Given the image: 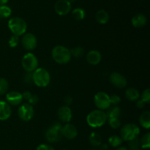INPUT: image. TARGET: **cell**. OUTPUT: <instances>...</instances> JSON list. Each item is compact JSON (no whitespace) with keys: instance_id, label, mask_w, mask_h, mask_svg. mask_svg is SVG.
I'll use <instances>...</instances> for the list:
<instances>
[{"instance_id":"obj_1","label":"cell","mask_w":150,"mask_h":150,"mask_svg":"<svg viewBox=\"0 0 150 150\" xmlns=\"http://www.w3.org/2000/svg\"><path fill=\"white\" fill-rule=\"evenodd\" d=\"M107 115L105 111L102 110H93L86 117V122L90 127H102L107 122Z\"/></svg>"},{"instance_id":"obj_2","label":"cell","mask_w":150,"mask_h":150,"mask_svg":"<svg viewBox=\"0 0 150 150\" xmlns=\"http://www.w3.org/2000/svg\"><path fill=\"white\" fill-rule=\"evenodd\" d=\"M51 56L54 61L59 64H65L71 59L70 50L63 45H56L53 48Z\"/></svg>"},{"instance_id":"obj_3","label":"cell","mask_w":150,"mask_h":150,"mask_svg":"<svg viewBox=\"0 0 150 150\" xmlns=\"http://www.w3.org/2000/svg\"><path fill=\"white\" fill-rule=\"evenodd\" d=\"M9 29L13 35L20 37L26 33L27 24L23 18L20 17H13L8 21Z\"/></svg>"},{"instance_id":"obj_4","label":"cell","mask_w":150,"mask_h":150,"mask_svg":"<svg viewBox=\"0 0 150 150\" xmlns=\"http://www.w3.org/2000/svg\"><path fill=\"white\" fill-rule=\"evenodd\" d=\"M33 83L39 87H46L51 81V76L47 70L42 67H38L32 73Z\"/></svg>"},{"instance_id":"obj_5","label":"cell","mask_w":150,"mask_h":150,"mask_svg":"<svg viewBox=\"0 0 150 150\" xmlns=\"http://www.w3.org/2000/svg\"><path fill=\"white\" fill-rule=\"evenodd\" d=\"M62 125L61 123L59 122H54L45 132V137L47 142L49 143H57L59 142L62 138Z\"/></svg>"},{"instance_id":"obj_6","label":"cell","mask_w":150,"mask_h":150,"mask_svg":"<svg viewBox=\"0 0 150 150\" xmlns=\"http://www.w3.org/2000/svg\"><path fill=\"white\" fill-rule=\"evenodd\" d=\"M120 133H121L120 137L123 141L130 142V141L138 138L139 133H140V129L136 124L128 123V124L125 125L122 127Z\"/></svg>"},{"instance_id":"obj_7","label":"cell","mask_w":150,"mask_h":150,"mask_svg":"<svg viewBox=\"0 0 150 150\" xmlns=\"http://www.w3.org/2000/svg\"><path fill=\"white\" fill-rule=\"evenodd\" d=\"M21 65L26 73H33L38 67V59L32 53H26L21 59Z\"/></svg>"},{"instance_id":"obj_8","label":"cell","mask_w":150,"mask_h":150,"mask_svg":"<svg viewBox=\"0 0 150 150\" xmlns=\"http://www.w3.org/2000/svg\"><path fill=\"white\" fill-rule=\"evenodd\" d=\"M95 106L99 110H107L111 107L110 96L104 92H99L95 94L94 97Z\"/></svg>"},{"instance_id":"obj_9","label":"cell","mask_w":150,"mask_h":150,"mask_svg":"<svg viewBox=\"0 0 150 150\" xmlns=\"http://www.w3.org/2000/svg\"><path fill=\"white\" fill-rule=\"evenodd\" d=\"M34 108L33 105L29 103H23L20 105L18 109V116L19 119L23 122L30 121L34 117Z\"/></svg>"},{"instance_id":"obj_10","label":"cell","mask_w":150,"mask_h":150,"mask_svg":"<svg viewBox=\"0 0 150 150\" xmlns=\"http://www.w3.org/2000/svg\"><path fill=\"white\" fill-rule=\"evenodd\" d=\"M21 43L24 49L26 51H33L38 45L37 38L32 33H25L22 35Z\"/></svg>"},{"instance_id":"obj_11","label":"cell","mask_w":150,"mask_h":150,"mask_svg":"<svg viewBox=\"0 0 150 150\" xmlns=\"http://www.w3.org/2000/svg\"><path fill=\"white\" fill-rule=\"evenodd\" d=\"M109 80L111 84L117 89H123L127 84L126 78L121 73H117V72H114L110 75Z\"/></svg>"},{"instance_id":"obj_12","label":"cell","mask_w":150,"mask_h":150,"mask_svg":"<svg viewBox=\"0 0 150 150\" xmlns=\"http://www.w3.org/2000/svg\"><path fill=\"white\" fill-rule=\"evenodd\" d=\"M71 2L68 0H58L55 3L54 10L59 16H66L71 10Z\"/></svg>"},{"instance_id":"obj_13","label":"cell","mask_w":150,"mask_h":150,"mask_svg":"<svg viewBox=\"0 0 150 150\" xmlns=\"http://www.w3.org/2000/svg\"><path fill=\"white\" fill-rule=\"evenodd\" d=\"M23 100L22 94L16 91H10L6 94V102L10 105H18Z\"/></svg>"},{"instance_id":"obj_14","label":"cell","mask_w":150,"mask_h":150,"mask_svg":"<svg viewBox=\"0 0 150 150\" xmlns=\"http://www.w3.org/2000/svg\"><path fill=\"white\" fill-rule=\"evenodd\" d=\"M57 115L60 121L64 123L70 122L73 117L71 109L67 105H62L60 107L57 112Z\"/></svg>"},{"instance_id":"obj_15","label":"cell","mask_w":150,"mask_h":150,"mask_svg":"<svg viewBox=\"0 0 150 150\" xmlns=\"http://www.w3.org/2000/svg\"><path fill=\"white\" fill-rule=\"evenodd\" d=\"M62 134L64 138L71 140L77 136L78 130L73 125L66 123L65 125H62Z\"/></svg>"},{"instance_id":"obj_16","label":"cell","mask_w":150,"mask_h":150,"mask_svg":"<svg viewBox=\"0 0 150 150\" xmlns=\"http://www.w3.org/2000/svg\"><path fill=\"white\" fill-rule=\"evenodd\" d=\"M12 114L11 106L6 101L0 100V120H8Z\"/></svg>"},{"instance_id":"obj_17","label":"cell","mask_w":150,"mask_h":150,"mask_svg":"<svg viewBox=\"0 0 150 150\" xmlns=\"http://www.w3.org/2000/svg\"><path fill=\"white\" fill-rule=\"evenodd\" d=\"M102 59V55L97 50L89 51L86 54V60L91 65H98Z\"/></svg>"},{"instance_id":"obj_18","label":"cell","mask_w":150,"mask_h":150,"mask_svg":"<svg viewBox=\"0 0 150 150\" xmlns=\"http://www.w3.org/2000/svg\"><path fill=\"white\" fill-rule=\"evenodd\" d=\"M131 23L135 28H142L146 26L147 23V18L144 15L139 13L133 16L131 20Z\"/></svg>"},{"instance_id":"obj_19","label":"cell","mask_w":150,"mask_h":150,"mask_svg":"<svg viewBox=\"0 0 150 150\" xmlns=\"http://www.w3.org/2000/svg\"><path fill=\"white\" fill-rule=\"evenodd\" d=\"M95 18L100 24H105L109 21V14L105 10H100L96 13Z\"/></svg>"},{"instance_id":"obj_20","label":"cell","mask_w":150,"mask_h":150,"mask_svg":"<svg viewBox=\"0 0 150 150\" xmlns=\"http://www.w3.org/2000/svg\"><path fill=\"white\" fill-rule=\"evenodd\" d=\"M125 97L130 101H136L140 98V92L136 88L130 87L126 89Z\"/></svg>"},{"instance_id":"obj_21","label":"cell","mask_w":150,"mask_h":150,"mask_svg":"<svg viewBox=\"0 0 150 150\" xmlns=\"http://www.w3.org/2000/svg\"><path fill=\"white\" fill-rule=\"evenodd\" d=\"M139 123L141 126L145 129L150 127V112L149 111H144L139 117Z\"/></svg>"},{"instance_id":"obj_22","label":"cell","mask_w":150,"mask_h":150,"mask_svg":"<svg viewBox=\"0 0 150 150\" xmlns=\"http://www.w3.org/2000/svg\"><path fill=\"white\" fill-rule=\"evenodd\" d=\"M89 142L92 146L99 147L102 144V137L98 132H92L89 136Z\"/></svg>"},{"instance_id":"obj_23","label":"cell","mask_w":150,"mask_h":150,"mask_svg":"<svg viewBox=\"0 0 150 150\" xmlns=\"http://www.w3.org/2000/svg\"><path fill=\"white\" fill-rule=\"evenodd\" d=\"M107 111L106 115L107 118H119L120 116L121 115V108L120 107L114 105L113 107H110L108 108Z\"/></svg>"},{"instance_id":"obj_24","label":"cell","mask_w":150,"mask_h":150,"mask_svg":"<svg viewBox=\"0 0 150 150\" xmlns=\"http://www.w3.org/2000/svg\"><path fill=\"white\" fill-rule=\"evenodd\" d=\"M122 142L123 140L122 139V138L120 136H117V135H113V136H110L109 139H108V144L112 147H119L122 144Z\"/></svg>"},{"instance_id":"obj_25","label":"cell","mask_w":150,"mask_h":150,"mask_svg":"<svg viewBox=\"0 0 150 150\" xmlns=\"http://www.w3.org/2000/svg\"><path fill=\"white\" fill-rule=\"evenodd\" d=\"M72 15L76 20L81 21L85 18L86 13L83 9L81 8V7H77L72 11Z\"/></svg>"},{"instance_id":"obj_26","label":"cell","mask_w":150,"mask_h":150,"mask_svg":"<svg viewBox=\"0 0 150 150\" xmlns=\"http://www.w3.org/2000/svg\"><path fill=\"white\" fill-rule=\"evenodd\" d=\"M12 14V10L7 5H0V18H7Z\"/></svg>"},{"instance_id":"obj_27","label":"cell","mask_w":150,"mask_h":150,"mask_svg":"<svg viewBox=\"0 0 150 150\" xmlns=\"http://www.w3.org/2000/svg\"><path fill=\"white\" fill-rule=\"evenodd\" d=\"M140 146L143 149H149L150 146V133H146L140 140Z\"/></svg>"},{"instance_id":"obj_28","label":"cell","mask_w":150,"mask_h":150,"mask_svg":"<svg viewBox=\"0 0 150 150\" xmlns=\"http://www.w3.org/2000/svg\"><path fill=\"white\" fill-rule=\"evenodd\" d=\"M9 83L4 78H0V95H3L7 92Z\"/></svg>"},{"instance_id":"obj_29","label":"cell","mask_w":150,"mask_h":150,"mask_svg":"<svg viewBox=\"0 0 150 150\" xmlns=\"http://www.w3.org/2000/svg\"><path fill=\"white\" fill-rule=\"evenodd\" d=\"M70 53H71V57H75V58H79L83 55L84 51L82 47L78 46L70 50Z\"/></svg>"},{"instance_id":"obj_30","label":"cell","mask_w":150,"mask_h":150,"mask_svg":"<svg viewBox=\"0 0 150 150\" xmlns=\"http://www.w3.org/2000/svg\"><path fill=\"white\" fill-rule=\"evenodd\" d=\"M107 121L113 129H117L121 126V121L120 118H108Z\"/></svg>"},{"instance_id":"obj_31","label":"cell","mask_w":150,"mask_h":150,"mask_svg":"<svg viewBox=\"0 0 150 150\" xmlns=\"http://www.w3.org/2000/svg\"><path fill=\"white\" fill-rule=\"evenodd\" d=\"M140 146V140L138 138L129 142V148L130 150L139 149Z\"/></svg>"},{"instance_id":"obj_32","label":"cell","mask_w":150,"mask_h":150,"mask_svg":"<svg viewBox=\"0 0 150 150\" xmlns=\"http://www.w3.org/2000/svg\"><path fill=\"white\" fill-rule=\"evenodd\" d=\"M141 100L146 104L150 103V90L149 89H146L142 92V95H140Z\"/></svg>"},{"instance_id":"obj_33","label":"cell","mask_w":150,"mask_h":150,"mask_svg":"<svg viewBox=\"0 0 150 150\" xmlns=\"http://www.w3.org/2000/svg\"><path fill=\"white\" fill-rule=\"evenodd\" d=\"M19 37L16 36V35H12L8 41V44L11 48H16L19 44Z\"/></svg>"},{"instance_id":"obj_34","label":"cell","mask_w":150,"mask_h":150,"mask_svg":"<svg viewBox=\"0 0 150 150\" xmlns=\"http://www.w3.org/2000/svg\"><path fill=\"white\" fill-rule=\"evenodd\" d=\"M121 102V98L117 95H112L110 96V103L111 105H117Z\"/></svg>"},{"instance_id":"obj_35","label":"cell","mask_w":150,"mask_h":150,"mask_svg":"<svg viewBox=\"0 0 150 150\" xmlns=\"http://www.w3.org/2000/svg\"><path fill=\"white\" fill-rule=\"evenodd\" d=\"M23 81L26 83H33V80H32V73H26L25 74L24 77H23Z\"/></svg>"},{"instance_id":"obj_36","label":"cell","mask_w":150,"mask_h":150,"mask_svg":"<svg viewBox=\"0 0 150 150\" xmlns=\"http://www.w3.org/2000/svg\"><path fill=\"white\" fill-rule=\"evenodd\" d=\"M36 150H55L53 146H51L49 144H42L39 145L37 147Z\"/></svg>"},{"instance_id":"obj_37","label":"cell","mask_w":150,"mask_h":150,"mask_svg":"<svg viewBox=\"0 0 150 150\" xmlns=\"http://www.w3.org/2000/svg\"><path fill=\"white\" fill-rule=\"evenodd\" d=\"M28 102H29V104H30V105H36V104L39 102V98H38L37 95H32V97H31V98H29V100H28Z\"/></svg>"},{"instance_id":"obj_38","label":"cell","mask_w":150,"mask_h":150,"mask_svg":"<svg viewBox=\"0 0 150 150\" xmlns=\"http://www.w3.org/2000/svg\"><path fill=\"white\" fill-rule=\"evenodd\" d=\"M32 92H29V91H26V92H24L23 93H22V97H23V99L26 100H29V98L32 97Z\"/></svg>"},{"instance_id":"obj_39","label":"cell","mask_w":150,"mask_h":150,"mask_svg":"<svg viewBox=\"0 0 150 150\" xmlns=\"http://www.w3.org/2000/svg\"><path fill=\"white\" fill-rule=\"evenodd\" d=\"M64 103L66 104L65 105H67V106H69V105H70V104L72 103V102H73V98H72L71 96H70V95H68V96H66V98H64Z\"/></svg>"},{"instance_id":"obj_40","label":"cell","mask_w":150,"mask_h":150,"mask_svg":"<svg viewBox=\"0 0 150 150\" xmlns=\"http://www.w3.org/2000/svg\"><path fill=\"white\" fill-rule=\"evenodd\" d=\"M145 103L143 102L141 99H139L136 100V107L139 108H143L145 106Z\"/></svg>"},{"instance_id":"obj_41","label":"cell","mask_w":150,"mask_h":150,"mask_svg":"<svg viewBox=\"0 0 150 150\" xmlns=\"http://www.w3.org/2000/svg\"><path fill=\"white\" fill-rule=\"evenodd\" d=\"M108 146L106 144H101L100 146H99V150H108Z\"/></svg>"},{"instance_id":"obj_42","label":"cell","mask_w":150,"mask_h":150,"mask_svg":"<svg viewBox=\"0 0 150 150\" xmlns=\"http://www.w3.org/2000/svg\"><path fill=\"white\" fill-rule=\"evenodd\" d=\"M9 0H0V5H5Z\"/></svg>"},{"instance_id":"obj_43","label":"cell","mask_w":150,"mask_h":150,"mask_svg":"<svg viewBox=\"0 0 150 150\" xmlns=\"http://www.w3.org/2000/svg\"><path fill=\"white\" fill-rule=\"evenodd\" d=\"M116 150H129L127 147H125V146H119L117 147V149Z\"/></svg>"},{"instance_id":"obj_44","label":"cell","mask_w":150,"mask_h":150,"mask_svg":"<svg viewBox=\"0 0 150 150\" xmlns=\"http://www.w3.org/2000/svg\"><path fill=\"white\" fill-rule=\"evenodd\" d=\"M69 1H70V2H71V1H76V0H68Z\"/></svg>"},{"instance_id":"obj_45","label":"cell","mask_w":150,"mask_h":150,"mask_svg":"<svg viewBox=\"0 0 150 150\" xmlns=\"http://www.w3.org/2000/svg\"><path fill=\"white\" fill-rule=\"evenodd\" d=\"M91 150H98V149H91Z\"/></svg>"},{"instance_id":"obj_46","label":"cell","mask_w":150,"mask_h":150,"mask_svg":"<svg viewBox=\"0 0 150 150\" xmlns=\"http://www.w3.org/2000/svg\"><path fill=\"white\" fill-rule=\"evenodd\" d=\"M61 150H67V149H61Z\"/></svg>"},{"instance_id":"obj_47","label":"cell","mask_w":150,"mask_h":150,"mask_svg":"<svg viewBox=\"0 0 150 150\" xmlns=\"http://www.w3.org/2000/svg\"><path fill=\"white\" fill-rule=\"evenodd\" d=\"M136 150H140V149H136Z\"/></svg>"}]
</instances>
